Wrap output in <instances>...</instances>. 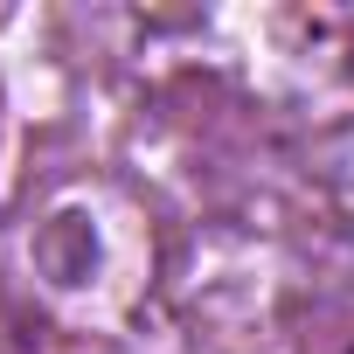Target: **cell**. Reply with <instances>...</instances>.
I'll use <instances>...</instances> for the list:
<instances>
[{"mask_svg":"<svg viewBox=\"0 0 354 354\" xmlns=\"http://www.w3.org/2000/svg\"><path fill=\"white\" fill-rule=\"evenodd\" d=\"M347 354H354V347H347Z\"/></svg>","mask_w":354,"mask_h":354,"instance_id":"6da1fadb","label":"cell"}]
</instances>
